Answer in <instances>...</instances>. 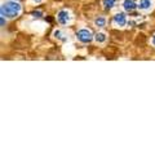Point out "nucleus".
<instances>
[{
  "label": "nucleus",
  "instance_id": "f257e3e1",
  "mask_svg": "<svg viewBox=\"0 0 155 155\" xmlns=\"http://www.w3.org/2000/svg\"><path fill=\"white\" fill-rule=\"evenodd\" d=\"M2 16L8 17V18H14L17 17L19 12H21V5L17 3V0H12V2H7L2 5Z\"/></svg>",
  "mask_w": 155,
  "mask_h": 155
},
{
  "label": "nucleus",
  "instance_id": "f03ea898",
  "mask_svg": "<svg viewBox=\"0 0 155 155\" xmlns=\"http://www.w3.org/2000/svg\"><path fill=\"white\" fill-rule=\"evenodd\" d=\"M76 38L78 40L84 43V44H87V43H91L92 39H93V35H92V32L89 30H85V28H83V30H79L76 34Z\"/></svg>",
  "mask_w": 155,
  "mask_h": 155
},
{
  "label": "nucleus",
  "instance_id": "7ed1b4c3",
  "mask_svg": "<svg viewBox=\"0 0 155 155\" xmlns=\"http://www.w3.org/2000/svg\"><path fill=\"white\" fill-rule=\"evenodd\" d=\"M114 23L116 26H119V27H123L125 26V23H127V17H125V14L124 13H116L115 16H114Z\"/></svg>",
  "mask_w": 155,
  "mask_h": 155
},
{
  "label": "nucleus",
  "instance_id": "20e7f679",
  "mask_svg": "<svg viewBox=\"0 0 155 155\" xmlns=\"http://www.w3.org/2000/svg\"><path fill=\"white\" fill-rule=\"evenodd\" d=\"M57 19H58V22H60L61 25H66V23L70 21V14H69V12H67V11H61V12H58Z\"/></svg>",
  "mask_w": 155,
  "mask_h": 155
},
{
  "label": "nucleus",
  "instance_id": "39448f33",
  "mask_svg": "<svg viewBox=\"0 0 155 155\" xmlns=\"http://www.w3.org/2000/svg\"><path fill=\"white\" fill-rule=\"evenodd\" d=\"M137 7H138V4H136L134 0H124L123 2V8L125 12H133Z\"/></svg>",
  "mask_w": 155,
  "mask_h": 155
},
{
  "label": "nucleus",
  "instance_id": "423d86ee",
  "mask_svg": "<svg viewBox=\"0 0 155 155\" xmlns=\"http://www.w3.org/2000/svg\"><path fill=\"white\" fill-rule=\"evenodd\" d=\"M138 8L141 9V11H147V9L151 8V0H140Z\"/></svg>",
  "mask_w": 155,
  "mask_h": 155
},
{
  "label": "nucleus",
  "instance_id": "0eeeda50",
  "mask_svg": "<svg viewBox=\"0 0 155 155\" xmlns=\"http://www.w3.org/2000/svg\"><path fill=\"white\" fill-rule=\"evenodd\" d=\"M94 39H96L97 43H104L106 40V35H105L104 32H97L96 35H94Z\"/></svg>",
  "mask_w": 155,
  "mask_h": 155
},
{
  "label": "nucleus",
  "instance_id": "6e6552de",
  "mask_svg": "<svg viewBox=\"0 0 155 155\" xmlns=\"http://www.w3.org/2000/svg\"><path fill=\"white\" fill-rule=\"evenodd\" d=\"M94 25L96 26H98V27H104L106 25V19L104 17H98V18H96L94 19Z\"/></svg>",
  "mask_w": 155,
  "mask_h": 155
},
{
  "label": "nucleus",
  "instance_id": "1a4fd4ad",
  "mask_svg": "<svg viewBox=\"0 0 155 155\" xmlns=\"http://www.w3.org/2000/svg\"><path fill=\"white\" fill-rule=\"evenodd\" d=\"M115 3H116V0H104V7L105 9H110L115 5Z\"/></svg>",
  "mask_w": 155,
  "mask_h": 155
},
{
  "label": "nucleus",
  "instance_id": "9d476101",
  "mask_svg": "<svg viewBox=\"0 0 155 155\" xmlns=\"http://www.w3.org/2000/svg\"><path fill=\"white\" fill-rule=\"evenodd\" d=\"M54 36L58 38V39H61V31H60V30H56V31H54Z\"/></svg>",
  "mask_w": 155,
  "mask_h": 155
},
{
  "label": "nucleus",
  "instance_id": "9b49d317",
  "mask_svg": "<svg viewBox=\"0 0 155 155\" xmlns=\"http://www.w3.org/2000/svg\"><path fill=\"white\" fill-rule=\"evenodd\" d=\"M32 16L39 18V17H41V12H34V13H32Z\"/></svg>",
  "mask_w": 155,
  "mask_h": 155
},
{
  "label": "nucleus",
  "instance_id": "f8f14e48",
  "mask_svg": "<svg viewBox=\"0 0 155 155\" xmlns=\"http://www.w3.org/2000/svg\"><path fill=\"white\" fill-rule=\"evenodd\" d=\"M4 23H5V21H4V17H2V26H4Z\"/></svg>",
  "mask_w": 155,
  "mask_h": 155
},
{
  "label": "nucleus",
  "instance_id": "ddd939ff",
  "mask_svg": "<svg viewBox=\"0 0 155 155\" xmlns=\"http://www.w3.org/2000/svg\"><path fill=\"white\" fill-rule=\"evenodd\" d=\"M151 43H153V44H154V45H155V35H154V36H153V40H151Z\"/></svg>",
  "mask_w": 155,
  "mask_h": 155
},
{
  "label": "nucleus",
  "instance_id": "4468645a",
  "mask_svg": "<svg viewBox=\"0 0 155 155\" xmlns=\"http://www.w3.org/2000/svg\"><path fill=\"white\" fill-rule=\"evenodd\" d=\"M34 2H35V3H38V4H39V3H41L43 0H34Z\"/></svg>",
  "mask_w": 155,
  "mask_h": 155
}]
</instances>
